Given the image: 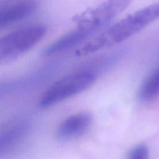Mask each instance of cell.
<instances>
[{
  "instance_id": "6da1fadb",
  "label": "cell",
  "mask_w": 159,
  "mask_h": 159,
  "mask_svg": "<svg viewBox=\"0 0 159 159\" xmlns=\"http://www.w3.org/2000/svg\"><path fill=\"white\" fill-rule=\"evenodd\" d=\"M132 0H106L75 18L76 26L55 42L61 52L83 45L90 40L112 19L124 11Z\"/></svg>"
},
{
  "instance_id": "7a4b0ae2",
  "label": "cell",
  "mask_w": 159,
  "mask_h": 159,
  "mask_svg": "<svg viewBox=\"0 0 159 159\" xmlns=\"http://www.w3.org/2000/svg\"><path fill=\"white\" fill-rule=\"evenodd\" d=\"M159 18V2L142 8L91 38L76 51L78 56H84L118 44Z\"/></svg>"
},
{
  "instance_id": "3957f363",
  "label": "cell",
  "mask_w": 159,
  "mask_h": 159,
  "mask_svg": "<svg viewBox=\"0 0 159 159\" xmlns=\"http://www.w3.org/2000/svg\"><path fill=\"white\" fill-rule=\"evenodd\" d=\"M98 75L84 66L60 78L43 93L39 106L47 108L83 92L94 83Z\"/></svg>"
},
{
  "instance_id": "277c9868",
  "label": "cell",
  "mask_w": 159,
  "mask_h": 159,
  "mask_svg": "<svg viewBox=\"0 0 159 159\" xmlns=\"http://www.w3.org/2000/svg\"><path fill=\"white\" fill-rule=\"evenodd\" d=\"M47 32L43 24H34L16 29L0 39V63L13 61L40 41Z\"/></svg>"
},
{
  "instance_id": "5b68a950",
  "label": "cell",
  "mask_w": 159,
  "mask_h": 159,
  "mask_svg": "<svg viewBox=\"0 0 159 159\" xmlns=\"http://www.w3.org/2000/svg\"><path fill=\"white\" fill-rule=\"evenodd\" d=\"M35 0H19L1 6L0 28H6L32 16L39 9Z\"/></svg>"
},
{
  "instance_id": "8992f818",
  "label": "cell",
  "mask_w": 159,
  "mask_h": 159,
  "mask_svg": "<svg viewBox=\"0 0 159 159\" xmlns=\"http://www.w3.org/2000/svg\"><path fill=\"white\" fill-rule=\"evenodd\" d=\"M93 122L92 115L87 112L72 114L64 119L57 127L56 137L60 140H69L85 132Z\"/></svg>"
},
{
  "instance_id": "52a82bcc",
  "label": "cell",
  "mask_w": 159,
  "mask_h": 159,
  "mask_svg": "<svg viewBox=\"0 0 159 159\" xmlns=\"http://www.w3.org/2000/svg\"><path fill=\"white\" fill-rule=\"evenodd\" d=\"M159 95V68L153 71L142 83L138 98L142 102H148Z\"/></svg>"
},
{
  "instance_id": "ba28073f",
  "label": "cell",
  "mask_w": 159,
  "mask_h": 159,
  "mask_svg": "<svg viewBox=\"0 0 159 159\" xmlns=\"http://www.w3.org/2000/svg\"><path fill=\"white\" fill-rule=\"evenodd\" d=\"M127 159H150L147 146L140 144L133 147L128 154Z\"/></svg>"
},
{
  "instance_id": "9c48e42d",
  "label": "cell",
  "mask_w": 159,
  "mask_h": 159,
  "mask_svg": "<svg viewBox=\"0 0 159 159\" xmlns=\"http://www.w3.org/2000/svg\"><path fill=\"white\" fill-rule=\"evenodd\" d=\"M19 1V0H0V2H1V6L2 5H4L6 4H8L9 2H11V1Z\"/></svg>"
}]
</instances>
